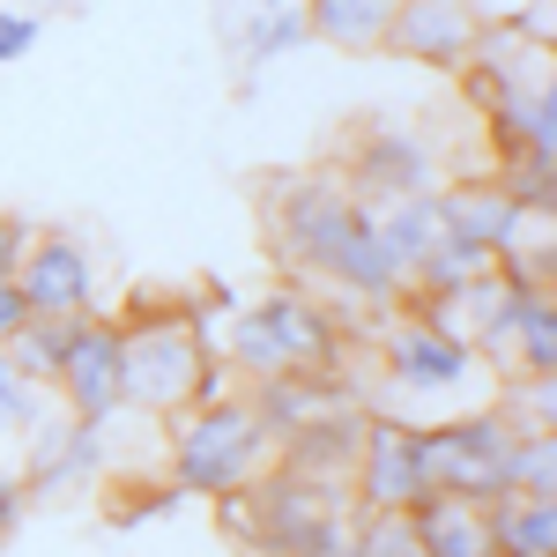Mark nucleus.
Here are the masks:
<instances>
[{
	"label": "nucleus",
	"mask_w": 557,
	"mask_h": 557,
	"mask_svg": "<svg viewBox=\"0 0 557 557\" xmlns=\"http://www.w3.org/2000/svg\"><path fill=\"white\" fill-rule=\"evenodd\" d=\"M164 483L178 498H223V491H246L275 469V431L253 417L246 394L209 401V409H178L172 438H164Z\"/></svg>",
	"instance_id": "nucleus-1"
},
{
	"label": "nucleus",
	"mask_w": 557,
	"mask_h": 557,
	"mask_svg": "<svg viewBox=\"0 0 557 557\" xmlns=\"http://www.w3.org/2000/svg\"><path fill=\"white\" fill-rule=\"evenodd\" d=\"M223 364L246 380H283V372H335L343 364V320L305 290H268L260 305H238Z\"/></svg>",
	"instance_id": "nucleus-2"
},
{
	"label": "nucleus",
	"mask_w": 557,
	"mask_h": 557,
	"mask_svg": "<svg viewBox=\"0 0 557 557\" xmlns=\"http://www.w3.org/2000/svg\"><path fill=\"white\" fill-rule=\"evenodd\" d=\"M364 209L372 201H357V186L343 172H290L268 186V246L298 275H320L335 260V246L364 223Z\"/></svg>",
	"instance_id": "nucleus-3"
},
{
	"label": "nucleus",
	"mask_w": 557,
	"mask_h": 557,
	"mask_svg": "<svg viewBox=\"0 0 557 557\" xmlns=\"http://www.w3.org/2000/svg\"><path fill=\"white\" fill-rule=\"evenodd\" d=\"M513 438H520V424L506 417V409H469V417H454V424H417L431 491H446V498H475V506H491V498L513 491V483H506V454H513Z\"/></svg>",
	"instance_id": "nucleus-4"
},
{
	"label": "nucleus",
	"mask_w": 557,
	"mask_h": 557,
	"mask_svg": "<svg viewBox=\"0 0 557 557\" xmlns=\"http://www.w3.org/2000/svg\"><path fill=\"white\" fill-rule=\"evenodd\" d=\"M201 343L178 327L172 312H149V320H120V386H127V409L141 417H178L194 409V380H201Z\"/></svg>",
	"instance_id": "nucleus-5"
},
{
	"label": "nucleus",
	"mask_w": 557,
	"mask_h": 557,
	"mask_svg": "<svg viewBox=\"0 0 557 557\" xmlns=\"http://www.w3.org/2000/svg\"><path fill=\"white\" fill-rule=\"evenodd\" d=\"M417 498H431L417 424L364 417V431H357V469H349V506L357 513H409Z\"/></svg>",
	"instance_id": "nucleus-6"
},
{
	"label": "nucleus",
	"mask_w": 557,
	"mask_h": 557,
	"mask_svg": "<svg viewBox=\"0 0 557 557\" xmlns=\"http://www.w3.org/2000/svg\"><path fill=\"white\" fill-rule=\"evenodd\" d=\"M380 364H386V380L409 386V394H454L461 380H475V349L438 335L417 312H386L380 320Z\"/></svg>",
	"instance_id": "nucleus-7"
},
{
	"label": "nucleus",
	"mask_w": 557,
	"mask_h": 557,
	"mask_svg": "<svg viewBox=\"0 0 557 557\" xmlns=\"http://www.w3.org/2000/svg\"><path fill=\"white\" fill-rule=\"evenodd\" d=\"M513 312H520V290L491 268V275H475L461 290H446V298L417 305V320H431L438 335H454L461 349L475 357H506L513 364Z\"/></svg>",
	"instance_id": "nucleus-8"
},
{
	"label": "nucleus",
	"mask_w": 557,
	"mask_h": 557,
	"mask_svg": "<svg viewBox=\"0 0 557 557\" xmlns=\"http://www.w3.org/2000/svg\"><path fill=\"white\" fill-rule=\"evenodd\" d=\"M475 15L469 0H394V23H386V45L380 52H401L417 67H438V75H461L475 52Z\"/></svg>",
	"instance_id": "nucleus-9"
},
{
	"label": "nucleus",
	"mask_w": 557,
	"mask_h": 557,
	"mask_svg": "<svg viewBox=\"0 0 557 557\" xmlns=\"http://www.w3.org/2000/svg\"><path fill=\"white\" fill-rule=\"evenodd\" d=\"M431 201H438V231H446V238H469V246H483L491 260L528 246L535 223H550V215H528L498 178H454V186H438Z\"/></svg>",
	"instance_id": "nucleus-10"
},
{
	"label": "nucleus",
	"mask_w": 557,
	"mask_h": 557,
	"mask_svg": "<svg viewBox=\"0 0 557 557\" xmlns=\"http://www.w3.org/2000/svg\"><path fill=\"white\" fill-rule=\"evenodd\" d=\"M52 386H60V401H67L75 424H112L127 409V386H120V320L89 312L75 349H67V364L52 372Z\"/></svg>",
	"instance_id": "nucleus-11"
},
{
	"label": "nucleus",
	"mask_w": 557,
	"mask_h": 557,
	"mask_svg": "<svg viewBox=\"0 0 557 557\" xmlns=\"http://www.w3.org/2000/svg\"><path fill=\"white\" fill-rule=\"evenodd\" d=\"M15 290L30 312H97V260L67 231H30V246L15 260Z\"/></svg>",
	"instance_id": "nucleus-12"
},
{
	"label": "nucleus",
	"mask_w": 557,
	"mask_h": 557,
	"mask_svg": "<svg viewBox=\"0 0 557 557\" xmlns=\"http://www.w3.org/2000/svg\"><path fill=\"white\" fill-rule=\"evenodd\" d=\"M357 201H401V194H438V149L417 127H372L349 157Z\"/></svg>",
	"instance_id": "nucleus-13"
},
{
	"label": "nucleus",
	"mask_w": 557,
	"mask_h": 557,
	"mask_svg": "<svg viewBox=\"0 0 557 557\" xmlns=\"http://www.w3.org/2000/svg\"><path fill=\"white\" fill-rule=\"evenodd\" d=\"M253 417L275 438H290L305 424H327V417H349L357 409V394H349L343 372H283V380H253Z\"/></svg>",
	"instance_id": "nucleus-14"
},
{
	"label": "nucleus",
	"mask_w": 557,
	"mask_h": 557,
	"mask_svg": "<svg viewBox=\"0 0 557 557\" xmlns=\"http://www.w3.org/2000/svg\"><path fill=\"white\" fill-rule=\"evenodd\" d=\"M104 469V424H38L30 431V469H23V483H30V498H45V491H67V483H89V475Z\"/></svg>",
	"instance_id": "nucleus-15"
},
{
	"label": "nucleus",
	"mask_w": 557,
	"mask_h": 557,
	"mask_svg": "<svg viewBox=\"0 0 557 557\" xmlns=\"http://www.w3.org/2000/svg\"><path fill=\"white\" fill-rule=\"evenodd\" d=\"M357 431H364V409L290 431V438H275V469L312 475V483H343V491H349V469H357Z\"/></svg>",
	"instance_id": "nucleus-16"
},
{
	"label": "nucleus",
	"mask_w": 557,
	"mask_h": 557,
	"mask_svg": "<svg viewBox=\"0 0 557 557\" xmlns=\"http://www.w3.org/2000/svg\"><path fill=\"white\" fill-rule=\"evenodd\" d=\"M409 528H417L424 557H498V550H491V513H483L475 498H446V491H431V498L409 506Z\"/></svg>",
	"instance_id": "nucleus-17"
},
{
	"label": "nucleus",
	"mask_w": 557,
	"mask_h": 557,
	"mask_svg": "<svg viewBox=\"0 0 557 557\" xmlns=\"http://www.w3.org/2000/svg\"><path fill=\"white\" fill-rule=\"evenodd\" d=\"M298 15H305V30L320 45H335V52H380L394 0H305Z\"/></svg>",
	"instance_id": "nucleus-18"
},
{
	"label": "nucleus",
	"mask_w": 557,
	"mask_h": 557,
	"mask_svg": "<svg viewBox=\"0 0 557 557\" xmlns=\"http://www.w3.org/2000/svg\"><path fill=\"white\" fill-rule=\"evenodd\" d=\"M491 550L498 557H557V498H491Z\"/></svg>",
	"instance_id": "nucleus-19"
},
{
	"label": "nucleus",
	"mask_w": 557,
	"mask_h": 557,
	"mask_svg": "<svg viewBox=\"0 0 557 557\" xmlns=\"http://www.w3.org/2000/svg\"><path fill=\"white\" fill-rule=\"evenodd\" d=\"M372 231H380L386 260L409 275L417 260L438 246V201L431 194H401V201H372Z\"/></svg>",
	"instance_id": "nucleus-20"
},
{
	"label": "nucleus",
	"mask_w": 557,
	"mask_h": 557,
	"mask_svg": "<svg viewBox=\"0 0 557 557\" xmlns=\"http://www.w3.org/2000/svg\"><path fill=\"white\" fill-rule=\"evenodd\" d=\"M83 320H89V312H52V320L30 312L23 335L8 343V364H15L30 386H52V372L67 364V349H75V335H83Z\"/></svg>",
	"instance_id": "nucleus-21"
},
{
	"label": "nucleus",
	"mask_w": 557,
	"mask_h": 557,
	"mask_svg": "<svg viewBox=\"0 0 557 557\" xmlns=\"http://www.w3.org/2000/svg\"><path fill=\"white\" fill-rule=\"evenodd\" d=\"M513 372L520 380H557V298L528 290L513 312Z\"/></svg>",
	"instance_id": "nucleus-22"
},
{
	"label": "nucleus",
	"mask_w": 557,
	"mask_h": 557,
	"mask_svg": "<svg viewBox=\"0 0 557 557\" xmlns=\"http://www.w3.org/2000/svg\"><path fill=\"white\" fill-rule=\"evenodd\" d=\"M475 275H491V253L438 231V246L409 268V290H417V305H431V298H446V290H461V283H475Z\"/></svg>",
	"instance_id": "nucleus-23"
},
{
	"label": "nucleus",
	"mask_w": 557,
	"mask_h": 557,
	"mask_svg": "<svg viewBox=\"0 0 557 557\" xmlns=\"http://www.w3.org/2000/svg\"><path fill=\"white\" fill-rule=\"evenodd\" d=\"M506 483H513L520 498H557V431L535 424L513 438V454H506Z\"/></svg>",
	"instance_id": "nucleus-24"
},
{
	"label": "nucleus",
	"mask_w": 557,
	"mask_h": 557,
	"mask_svg": "<svg viewBox=\"0 0 557 557\" xmlns=\"http://www.w3.org/2000/svg\"><path fill=\"white\" fill-rule=\"evenodd\" d=\"M498 186L528 215H557V164H543V157H498Z\"/></svg>",
	"instance_id": "nucleus-25"
},
{
	"label": "nucleus",
	"mask_w": 557,
	"mask_h": 557,
	"mask_svg": "<svg viewBox=\"0 0 557 557\" xmlns=\"http://www.w3.org/2000/svg\"><path fill=\"white\" fill-rule=\"evenodd\" d=\"M357 557H424L409 513H357Z\"/></svg>",
	"instance_id": "nucleus-26"
},
{
	"label": "nucleus",
	"mask_w": 557,
	"mask_h": 557,
	"mask_svg": "<svg viewBox=\"0 0 557 557\" xmlns=\"http://www.w3.org/2000/svg\"><path fill=\"white\" fill-rule=\"evenodd\" d=\"M38 424H45V386H30L0 349V431H38Z\"/></svg>",
	"instance_id": "nucleus-27"
},
{
	"label": "nucleus",
	"mask_w": 557,
	"mask_h": 557,
	"mask_svg": "<svg viewBox=\"0 0 557 557\" xmlns=\"http://www.w3.org/2000/svg\"><path fill=\"white\" fill-rule=\"evenodd\" d=\"M305 38H312V30H305L298 8H268V23H253V30H246V60H275V52H298Z\"/></svg>",
	"instance_id": "nucleus-28"
},
{
	"label": "nucleus",
	"mask_w": 557,
	"mask_h": 557,
	"mask_svg": "<svg viewBox=\"0 0 557 557\" xmlns=\"http://www.w3.org/2000/svg\"><path fill=\"white\" fill-rule=\"evenodd\" d=\"M157 513H178V491H172V483H149V491H120V506L104 498V520H112V528H134V520H157Z\"/></svg>",
	"instance_id": "nucleus-29"
},
{
	"label": "nucleus",
	"mask_w": 557,
	"mask_h": 557,
	"mask_svg": "<svg viewBox=\"0 0 557 557\" xmlns=\"http://www.w3.org/2000/svg\"><path fill=\"white\" fill-rule=\"evenodd\" d=\"M38 15H23V8H8V15H0V67H15V60H30V52H38Z\"/></svg>",
	"instance_id": "nucleus-30"
},
{
	"label": "nucleus",
	"mask_w": 557,
	"mask_h": 557,
	"mask_svg": "<svg viewBox=\"0 0 557 557\" xmlns=\"http://www.w3.org/2000/svg\"><path fill=\"white\" fill-rule=\"evenodd\" d=\"M23 513H30V483H23L15 469H0V543L15 535V520H23Z\"/></svg>",
	"instance_id": "nucleus-31"
},
{
	"label": "nucleus",
	"mask_w": 557,
	"mask_h": 557,
	"mask_svg": "<svg viewBox=\"0 0 557 557\" xmlns=\"http://www.w3.org/2000/svg\"><path fill=\"white\" fill-rule=\"evenodd\" d=\"M23 246H30V223H23V215H0V283H15Z\"/></svg>",
	"instance_id": "nucleus-32"
},
{
	"label": "nucleus",
	"mask_w": 557,
	"mask_h": 557,
	"mask_svg": "<svg viewBox=\"0 0 557 557\" xmlns=\"http://www.w3.org/2000/svg\"><path fill=\"white\" fill-rule=\"evenodd\" d=\"M23 320H30V305H23V290L15 283H0V349L23 335Z\"/></svg>",
	"instance_id": "nucleus-33"
},
{
	"label": "nucleus",
	"mask_w": 557,
	"mask_h": 557,
	"mask_svg": "<svg viewBox=\"0 0 557 557\" xmlns=\"http://www.w3.org/2000/svg\"><path fill=\"white\" fill-rule=\"evenodd\" d=\"M253 8H283V0H253Z\"/></svg>",
	"instance_id": "nucleus-34"
}]
</instances>
